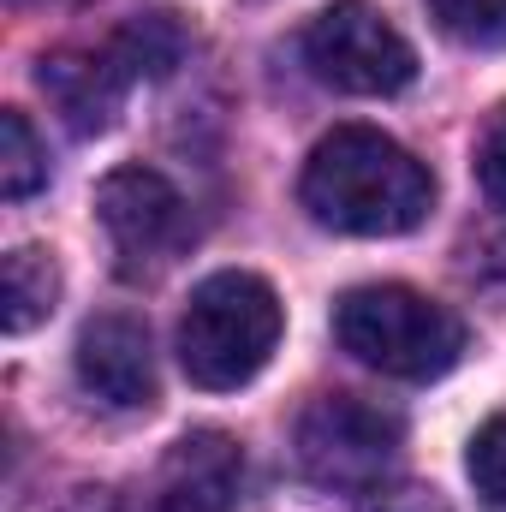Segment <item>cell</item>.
I'll return each instance as SVG.
<instances>
[{
    "label": "cell",
    "mask_w": 506,
    "mask_h": 512,
    "mask_svg": "<svg viewBox=\"0 0 506 512\" xmlns=\"http://www.w3.org/2000/svg\"><path fill=\"white\" fill-rule=\"evenodd\" d=\"M60 298V268L54 256L36 251V245H18L0 268V328L6 334H30Z\"/></svg>",
    "instance_id": "11"
},
{
    "label": "cell",
    "mask_w": 506,
    "mask_h": 512,
    "mask_svg": "<svg viewBox=\"0 0 506 512\" xmlns=\"http://www.w3.org/2000/svg\"><path fill=\"white\" fill-rule=\"evenodd\" d=\"M102 233L120 256V274H149L185 245V197L155 173V167H114L96 191Z\"/></svg>",
    "instance_id": "6"
},
{
    "label": "cell",
    "mask_w": 506,
    "mask_h": 512,
    "mask_svg": "<svg viewBox=\"0 0 506 512\" xmlns=\"http://www.w3.org/2000/svg\"><path fill=\"white\" fill-rule=\"evenodd\" d=\"M78 382L114 411H143L155 399V352L137 316H96L78 334Z\"/></svg>",
    "instance_id": "8"
},
{
    "label": "cell",
    "mask_w": 506,
    "mask_h": 512,
    "mask_svg": "<svg viewBox=\"0 0 506 512\" xmlns=\"http://www.w3.org/2000/svg\"><path fill=\"white\" fill-rule=\"evenodd\" d=\"M239 483H245V459L233 435L191 429L167 447V459L155 465V477L143 483L131 512H233Z\"/></svg>",
    "instance_id": "7"
},
{
    "label": "cell",
    "mask_w": 506,
    "mask_h": 512,
    "mask_svg": "<svg viewBox=\"0 0 506 512\" xmlns=\"http://www.w3.org/2000/svg\"><path fill=\"white\" fill-rule=\"evenodd\" d=\"M42 185H48V149H42V137L30 131V120L18 108H6L0 114V197L24 203Z\"/></svg>",
    "instance_id": "12"
},
{
    "label": "cell",
    "mask_w": 506,
    "mask_h": 512,
    "mask_svg": "<svg viewBox=\"0 0 506 512\" xmlns=\"http://www.w3.org/2000/svg\"><path fill=\"white\" fill-rule=\"evenodd\" d=\"M334 334L358 364L399 376V382H435L465 352V322L447 304L411 286H393V280L346 292L334 304Z\"/></svg>",
    "instance_id": "3"
},
{
    "label": "cell",
    "mask_w": 506,
    "mask_h": 512,
    "mask_svg": "<svg viewBox=\"0 0 506 512\" xmlns=\"http://www.w3.org/2000/svg\"><path fill=\"white\" fill-rule=\"evenodd\" d=\"M370 512H447V507H441L435 489H387V495H376Z\"/></svg>",
    "instance_id": "16"
},
{
    "label": "cell",
    "mask_w": 506,
    "mask_h": 512,
    "mask_svg": "<svg viewBox=\"0 0 506 512\" xmlns=\"http://www.w3.org/2000/svg\"><path fill=\"white\" fill-rule=\"evenodd\" d=\"M429 18L471 48H495L506 42V0H429Z\"/></svg>",
    "instance_id": "13"
},
{
    "label": "cell",
    "mask_w": 506,
    "mask_h": 512,
    "mask_svg": "<svg viewBox=\"0 0 506 512\" xmlns=\"http://www.w3.org/2000/svg\"><path fill=\"white\" fill-rule=\"evenodd\" d=\"M298 54L310 66V78L328 84V90H340V96H399L417 78L411 42L381 18L370 0H334V6H322L304 24Z\"/></svg>",
    "instance_id": "4"
},
{
    "label": "cell",
    "mask_w": 506,
    "mask_h": 512,
    "mask_svg": "<svg viewBox=\"0 0 506 512\" xmlns=\"http://www.w3.org/2000/svg\"><path fill=\"white\" fill-rule=\"evenodd\" d=\"M399 417L358 393H322L298 417V471L334 495H370L399 459Z\"/></svg>",
    "instance_id": "5"
},
{
    "label": "cell",
    "mask_w": 506,
    "mask_h": 512,
    "mask_svg": "<svg viewBox=\"0 0 506 512\" xmlns=\"http://www.w3.org/2000/svg\"><path fill=\"white\" fill-rule=\"evenodd\" d=\"M477 185L495 209H506V108L477 137Z\"/></svg>",
    "instance_id": "15"
},
{
    "label": "cell",
    "mask_w": 506,
    "mask_h": 512,
    "mask_svg": "<svg viewBox=\"0 0 506 512\" xmlns=\"http://www.w3.org/2000/svg\"><path fill=\"white\" fill-rule=\"evenodd\" d=\"M280 346V298L262 274H209L179 316V364L209 393L245 387Z\"/></svg>",
    "instance_id": "2"
},
{
    "label": "cell",
    "mask_w": 506,
    "mask_h": 512,
    "mask_svg": "<svg viewBox=\"0 0 506 512\" xmlns=\"http://www.w3.org/2000/svg\"><path fill=\"white\" fill-rule=\"evenodd\" d=\"M108 54L120 60L126 78H173L185 66V54H191V36H185V24L173 12H137L114 30Z\"/></svg>",
    "instance_id": "10"
},
{
    "label": "cell",
    "mask_w": 506,
    "mask_h": 512,
    "mask_svg": "<svg viewBox=\"0 0 506 512\" xmlns=\"http://www.w3.org/2000/svg\"><path fill=\"white\" fill-rule=\"evenodd\" d=\"M304 209L352 239H393L423 227L435 203L429 167L376 126H334L304 161Z\"/></svg>",
    "instance_id": "1"
},
{
    "label": "cell",
    "mask_w": 506,
    "mask_h": 512,
    "mask_svg": "<svg viewBox=\"0 0 506 512\" xmlns=\"http://www.w3.org/2000/svg\"><path fill=\"white\" fill-rule=\"evenodd\" d=\"M465 465H471V483H477V495H489L495 507H506V411H501V417H489V423L471 435V453H465Z\"/></svg>",
    "instance_id": "14"
},
{
    "label": "cell",
    "mask_w": 506,
    "mask_h": 512,
    "mask_svg": "<svg viewBox=\"0 0 506 512\" xmlns=\"http://www.w3.org/2000/svg\"><path fill=\"white\" fill-rule=\"evenodd\" d=\"M42 96L54 102V114L78 137H96L120 120V102H126V72L120 60L102 48V54H48L42 72H36Z\"/></svg>",
    "instance_id": "9"
}]
</instances>
